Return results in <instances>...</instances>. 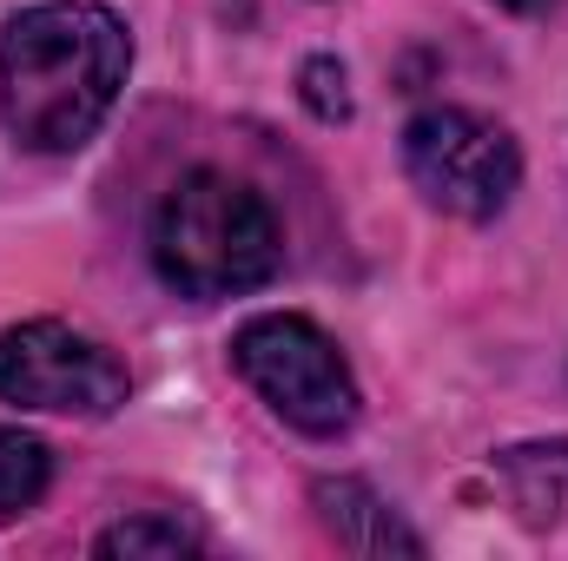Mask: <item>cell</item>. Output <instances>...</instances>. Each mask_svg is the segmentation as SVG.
<instances>
[{
    "label": "cell",
    "mask_w": 568,
    "mask_h": 561,
    "mask_svg": "<svg viewBox=\"0 0 568 561\" xmlns=\"http://www.w3.org/2000/svg\"><path fill=\"white\" fill-rule=\"evenodd\" d=\"M133 40L93 0H47L0 33V120L33 152H73L126 86Z\"/></svg>",
    "instance_id": "6da1fadb"
},
{
    "label": "cell",
    "mask_w": 568,
    "mask_h": 561,
    "mask_svg": "<svg viewBox=\"0 0 568 561\" xmlns=\"http://www.w3.org/2000/svg\"><path fill=\"white\" fill-rule=\"evenodd\" d=\"M159 278L199 304L252 290L278 272V218L232 172H185L152 218Z\"/></svg>",
    "instance_id": "7a4b0ae2"
},
{
    "label": "cell",
    "mask_w": 568,
    "mask_h": 561,
    "mask_svg": "<svg viewBox=\"0 0 568 561\" xmlns=\"http://www.w3.org/2000/svg\"><path fill=\"white\" fill-rule=\"evenodd\" d=\"M232 364L245 370V384L304 436H337L357 417V384L337 357V344L304 324V317H258L239 330Z\"/></svg>",
    "instance_id": "3957f363"
},
{
    "label": "cell",
    "mask_w": 568,
    "mask_h": 561,
    "mask_svg": "<svg viewBox=\"0 0 568 561\" xmlns=\"http://www.w3.org/2000/svg\"><path fill=\"white\" fill-rule=\"evenodd\" d=\"M0 404L53 410V417H106L126 404V370L106 344L40 317L20 330H0Z\"/></svg>",
    "instance_id": "277c9868"
},
{
    "label": "cell",
    "mask_w": 568,
    "mask_h": 561,
    "mask_svg": "<svg viewBox=\"0 0 568 561\" xmlns=\"http://www.w3.org/2000/svg\"><path fill=\"white\" fill-rule=\"evenodd\" d=\"M404 165H410V178H417V192H424L429 205H443L456 218L503 212L509 192H516V172H523L516 140L496 120L463 113V106H436L424 120H410Z\"/></svg>",
    "instance_id": "5b68a950"
},
{
    "label": "cell",
    "mask_w": 568,
    "mask_h": 561,
    "mask_svg": "<svg viewBox=\"0 0 568 561\" xmlns=\"http://www.w3.org/2000/svg\"><path fill=\"white\" fill-rule=\"evenodd\" d=\"M317 516L324 529L357 549V555H424V542L390 516V502H377L364 482H317Z\"/></svg>",
    "instance_id": "8992f818"
},
{
    "label": "cell",
    "mask_w": 568,
    "mask_h": 561,
    "mask_svg": "<svg viewBox=\"0 0 568 561\" xmlns=\"http://www.w3.org/2000/svg\"><path fill=\"white\" fill-rule=\"evenodd\" d=\"M509 496L523 509V522H556L568 509V442H529L503 456Z\"/></svg>",
    "instance_id": "52a82bcc"
},
{
    "label": "cell",
    "mask_w": 568,
    "mask_h": 561,
    "mask_svg": "<svg viewBox=\"0 0 568 561\" xmlns=\"http://www.w3.org/2000/svg\"><path fill=\"white\" fill-rule=\"evenodd\" d=\"M53 482V449L27 429H0V522H20Z\"/></svg>",
    "instance_id": "ba28073f"
},
{
    "label": "cell",
    "mask_w": 568,
    "mask_h": 561,
    "mask_svg": "<svg viewBox=\"0 0 568 561\" xmlns=\"http://www.w3.org/2000/svg\"><path fill=\"white\" fill-rule=\"evenodd\" d=\"M93 549H100V555H199L205 542H199V529H185L179 516H126V522H113Z\"/></svg>",
    "instance_id": "9c48e42d"
},
{
    "label": "cell",
    "mask_w": 568,
    "mask_h": 561,
    "mask_svg": "<svg viewBox=\"0 0 568 561\" xmlns=\"http://www.w3.org/2000/svg\"><path fill=\"white\" fill-rule=\"evenodd\" d=\"M304 100H311L317 120H344V113H351V100H344V67L311 60V67H304Z\"/></svg>",
    "instance_id": "30bf717a"
},
{
    "label": "cell",
    "mask_w": 568,
    "mask_h": 561,
    "mask_svg": "<svg viewBox=\"0 0 568 561\" xmlns=\"http://www.w3.org/2000/svg\"><path fill=\"white\" fill-rule=\"evenodd\" d=\"M503 7H523V13H536V7H549V0H503Z\"/></svg>",
    "instance_id": "8fae6325"
}]
</instances>
